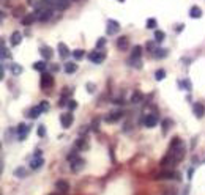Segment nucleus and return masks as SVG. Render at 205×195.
Here are the masks:
<instances>
[{"mask_svg":"<svg viewBox=\"0 0 205 195\" xmlns=\"http://www.w3.org/2000/svg\"><path fill=\"white\" fill-rule=\"evenodd\" d=\"M122 116H123V112H122V110H114V112H111V113L106 116V121H107V123H112V121L120 120Z\"/></svg>","mask_w":205,"mask_h":195,"instance_id":"9b49d317","label":"nucleus"},{"mask_svg":"<svg viewBox=\"0 0 205 195\" xmlns=\"http://www.w3.org/2000/svg\"><path fill=\"white\" fill-rule=\"evenodd\" d=\"M141 55H142V47H141V46H136V47L133 49V52H131V58H133V60H139Z\"/></svg>","mask_w":205,"mask_h":195,"instance_id":"4be33fe9","label":"nucleus"},{"mask_svg":"<svg viewBox=\"0 0 205 195\" xmlns=\"http://www.w3.org/2000/svg\"><path fill=\"white\" fill-rule=\"evenodd\" d=\"M193 112H194L196 118H202V116H203V113H205V109H203V106H202V104H194Z\"/></svg>","mask_w":205,"mask_h":195,"instance_id":"f3484780","label":"nucleus"},{"mask_svg":"<svg viewBox=\"0 0 205 195\" xmlns=\"http://www.w3.org/2000/svg\"><path fill=\"white\" fill-rule=\"evenodd\" d=\"M54 85V77L50 72H43L41 74V88L46 90V88H50Z\"/></svg>","mask_w":205,"mask_h":195,"instance_id":"f03ea898","label":"nucleus"},{"mask_svg":"<svg viewBox=\"0 0 205 195\" xmlns=\"http://www.w3.org/2000/svg\"><path fill=\"white\" fill-rule=\"evenodd\" d=\"M104 58H106V54L104 52H101V51H93L92 54H88V60L92 61V63H96V65H99V63H102L104 61Z\"/></svg>","mask_w":205,"mask_h":195,"instance_id":"7ed1b4c3","label":"nucleus"},{"mask_svg":"<svg viewBox=\"0 0 205 195\" xmlns=\"http://www.w3.org/2000/svg\"><path fill=\"white\" fill-rule=\"evenodd\" d=\"M155 27H156V19L155 17L147 19V29H155Z\"/></svg>","mask_w":205,"mask_h":195,"instance_id":"72a5a7b5","label":"nucleus"},{"mask_svg":"<svg viewBox=\"0 0 205 195\" xmlns=\"http://www.w3.org/2000/svg\"><path fill=\"white\" fill-rule=\"evenodd\" d=\"M117 2H125V0H117Z\"/></svg>","mask_w":205,"mask_h":195,"instance_id":"49530a36","label":"nucleus"},{"mask_svg":"<svg viewBox=\"0 0 205 195\" xmlns=\"http://www.w3.org/2000/svg\"><path fill=\"white\" fill-rule=\"evenodd\" d=\"M170 126H172V120H170V118H166V120L163 121V132L166 134V132L169 131Z\"/></svg>","mask_w":205,"mask_h":195,"instance_id":"7c9ffc66","label":"nucleus"},{"mask_svg":"<svg viewBox=\"0 0 205 195\" xmlns=\"http://www.w3.org/2000/svg\"><path fill=\"white\" fill-rule=\"evenodd\" d=\"M46 68H47V63H46V61H43V60H41V61H35V63H33V69H35V71L44 72V71H46Z\"/></svg>","mask_w":205,"mask_h":195,"instance_id":"aec40b11","label":"nucleus"},{"mask_svg":"<svg viewBox=\"0 0 205 195\" xmlns=\"http://www.w3.org/2000/svg\"><path fill=\"white\" fill-rule=\"evenodd\" d=\"M164 77H166V71H164V69H158V71L155 72V79H156V80H163Z\"/></svg>","mask_w":205,"mask_h":195,"instance_id":"473e14b6","label":"nucleus"},{"mask_svg":"<svg viewBox=\"0 0 205 195\" xmlns=\"http://www.w3.org/2000/svg\"><path fill=\"white\" fill-rule=\"evenodd\" d=\"M33 22H35V16H33V14H27V16L22 17V25H25V27L32 25Z\"/></svg>","mask_w":205,"mask_h":195,"instance_id":"412c9836","label":"nucleus"},{"mask_svg":"<svg viewBox=\"0 0 205 195\" xmlns=\"http://www.w3.org/2000/svg\"><path fill=\"white\" fill-rule=\"evenodd\" d=\"M60 121H62V126L66 129V128H69L71 125H73V121H74V118H73V113H62V116H60Z\"/></svg>","mask_w":205,"mask_h":195,"instance_id":"423d86ee","label":"nucleus"},{"mask_svg":"<svg viewBox=\"0 0 205 195\" xmlns=\"http://www.w3.org/2000/svg\"><path fill=\"white\" fill-rule=\"evenodd\" d=\"M40 107H41V110H43V112H47V110H49V102H47V101H41Z\"/></svg>","mask_w":205,"mask_h":195,"instance_id":"4c0bfd02","label":"nucleus"},{"mask_svg":"<svg viewBox=\"0 0 205 195\" xmlns=\"http://www.w3.org/2000/svg\"><path fill=\"white\" fill-rule=\"evenodd\" d=\"M55 189H57L60 193H68L69 184H68V181H65V179H59V181L55 183Z\"/></svg>","mask_w":205,"mask_h":195,"instance_id":"0eeeda50","label":"nucleus"},{"mask_svg":"<svg viewBox=\"0 0 205 195\" xmlns=\"http://www.w3.org/2000/svg\"><path fill=\"white\" fill-rule=\"evenodd\" d=\"M59 52H60V55H62L63 58H66V57L69 55V49L66 47L65 43H59Z\"/></svg>","mask_w":205,"mask_h":195,"instance_id":"a211bd4d","label":"nucleus"},{"mask_svg":"<svg viewBox=\"0 0 205 195\" xmlns=\"http://www.w3.org/2000/svg\"><path fill=\"white\" fill-rule=\"evenodd\" d=\"M158 125V116L156 115H147L145 118H144V126L145 128H148V129H151V128H155Z\"/></svg>","mask_w":205,"mask_h":195,"instance_id":"20e7f679","label":"nucleus"},{"mask_svg":"<svg viewBox=\"0 0 205 195\" xmlns=\"http://www.w3.org/2000/svg\"><path fill=\"white\" fill-rule=\"evenodd\" d=\"M68 5H69V0H55L52 8L54 10H65V8H68Z\"/></svg>","mask_w":205,"mask_h":195,"instance_id":"2eb2a0df","label":"nucleus"},{"mask_svg":"<svg viewBox=\"0 0 205 195\" xmlns=\"http://www.w3.org/2000/svg\"><path fill=\"white\" fill-rule=\"evenodd\" d=\"M175 178V173L172 172V170H167V172H161L156 175V179H172Z\"/></svg>","mask_w":205,"mask_h":195,"instance_id":"dca6fc26","label":"nucleus"},{"mask_svg":"<svg viewBox=\"0 0 205 195\" xmlns=\"http://www.w3.org/2000/svg\"><path fill=\"white\" fill-rule=\"evenodd\" d=\"M87 90H88V93H93V91H95V85H93L92 82H88V84H87Z\"/></svg>","mask_w":205,"mask_h":195,"instance_id":"37998d69","label":"nucleus"},{"mask_svg":"<svg viewBox=\"0 0 205 195\" xmlns=\"http://www.w3.org/2000/svg\"><path fill=\"white\" fill-rule=\"evenodd\" d=\"M43 164H44L43 157H41V156H35V157L30 161V168H32V170H36V168H40Z\"/></svg>","mask_w":205,"mask_h":195,"instance_id":"ddd939ff","label":"nucleus"},{"mask_svg":"<svg viewBox=\"0 0 205 195\" xmlns=\"http://www.w3.org/2000/svg\"><path fill=\"white\" fill-rule=\"evenodd\" d=\"M66 106H68L69 110H74L76 107H78V102H76L74 99H68V104H66Z\"/></svg>","mask_w":205,"mask_h":195,"instance_id":"e433bc0d","label":"nucleus"},{"mask_svg":"<svg viewBox=\"0 0 205 195\" xmlns=\"http://www.w3.org/2000/svg\"><path fill=\"white\" fill-rule=\"evenodd\" d=\"M117 47L120 51H126V49L130 47V39H128V36H120L117 39Z\"/></svg>","mask_w":205,"mask_h":195,"instance_id":"9d476101","label":"nucleus"},{"mask_svg":"<svg viewBox=\"0 0 205 195\" xmlns=\"http://www.w3.org/2000/svg\"><path fill=\"white\" fill-rule=\"evenodd\" d=\"M52 10H54V8H50V7H47V8H38V10H36L38 19H40L41 22L49 20L50 17H52Z\"/></svg>","mask_w":205,"mask_h":195,"instance_id":"f257e3e1","label":"nucleus"},{"mask_svg":"<svg viewBox=\"0 0 205 195\" xmlns=\"http://www.w3.org/2000/svg\"><path fill=\"white\" fill-rule=\"evenodd\" d=\"M183 88H185V90H188V91L191 90V82H189L188 79H186V80H183Z\"/></svg>","mask_w":205,"mask_h":195,"instance_id":"ea45409f","label":"nucleus"},{"mask_svg":"<svg viewBox=\"0 0 205 195\" xmlns=\"http://www.w3.org/2000/svg\"><path fill=\"white\" fill-rule=\"evenodd\" d=\"M104 44H106V38H99L98 43H96V49H101Z\"/></svg>","mask_w":205,"mask_h":195,"instance_id":"58836bf2","label":"nucleus"},{"mask_svg":"<svg viewBox=\"0 0 205 195\" xmlns=\"http://www.w3.org/2000/svg\"><path fill=\"white\" fill-rule=\"evenodd\" d=\"M40 54H41V57H43L44 60H50V58H52V55H54L52 49H50L49 46H46V47H41V49H40Z\"/></svg>","mask_w":205,"mask_h":195,"instance_id":"f8f14e48","label":"nucleus"},{"mask_svg":"<svg viewBox=\"0 0 205 195\" xmlns=\"http://www.w3.org/2000/svg\"><path fill=\"white\" fill-rule=\"evenodd\" d=\"M147 49H150V52H155V43H147Z\"/></svg>","mask_w":205,"mask_h":195,"instance_id":"79ce46f5","label":"nucleus"},{"mask_svg":"<svg viewBox=\"0 0 205 195\" xmlns=\"http://www.w3.org/2000/svg\"><path fill=\"white\" fill-rule=\"evenodd\" d=\"M60 68L57 66V65H52V66H50V71H52V72H55V71H59Z\"/></svg>","mask_w":205,"mask_h":195,"instance_id":"c03bdc74","label":"nucleus"},{"mask_svg":"<svg viewBox=\"0 0 205 195\" xmlns=\"http://www.w3.org/2000/svg\"><path fill=\"white\" fill-rule=\"evenodd\" d=\"M73 57H74L76 60L84 58V51H82V49H76V51H73Z\"/></svg>","mask_w":205,"mask_h":195,"instance_id":"2f4dec72","label":"nucleus"},{"mask_svg":"<svg viewBox=\"0 0 205 195\" xmlns=\"http://www.w3.org/2000/svg\"><path fill=\"white\" fill-rule=\"evenodd\" d=\"M27 134H29V126L24 125V123H21V125L17 126V137H19V140H25Z\"/></svg>","mask_w":205,"mask_h":195,"instance_id":"1a4fd4ad","label":"nucleus"},{"mask_svg":"<svg viewBox=\"0 0 205 195\" xmlns=\"http://www.w3.org/2000/svg\"><path fill=\"white\" fill-rule=\"evenodd\" d=\"M78 71V65L76 63H66L65 65V72L66 74H73V72Z\"/></svg>","mask_w":205,"mask_h":195,"instance_id":"b1692460","label":"nucleus"},{"mask_svg":"<svg viewBox=\"0 0 205 195\" xmlns=\"http://www.w3.org/2000/svg\"><path fill=\"white\" fill-rule=\"evenodd\" d=\"M50 195H59V193H50Z\"/></svg>","mask_w":205,"mask_h":195,"instance_id":"de8ad7c7","label":"nucleus"},{"mask_svg":"<svg viewBox=\"0 0 205 195\" xmlns=\"http://www.w3.org/2000/svg\"><path fill=\"white\" fill-rule=\"evenodd\" d=\"M153 54H155L156 58H164V57L167 55V49H161V47H160V49H156Z\"/></svg>","mask_w":205,"mask_h":195,"instance_id":"cd10ccee","label":"nucleus"},{"mask_svg":"<svg viewBox=\"0 0 205 195\" xmlns=\"http://www.w3.org/2000/svg\"><path fill=\"white\" fill-rule=\"evenodd\" d=\"M118 30H120L118 22H117V20H114V19H109V20H107V27H106L107 35H115Z\"/></svg>","mask_w":205,"mask_h":195,"instance_id":"39448f33","label":"nucleus"},{"mask_svg":"<svg viewBox=\"0 0 205 195\" xmlns=\"http://www.w3.org/2000/svg\"><path fill=\"white\" fill-rule=\"evenodd\" d=\"M76 159H78V148H74V150L68 154V161H69V162H73V161H76Z\"/></svg>","mask_w":205,"mask_h":195,"instance_id":"f704fd0d","label":"nucleus"},{"mask_svg":"<svg viewBox=\"0 0 205 195\" xmlns=\"http://www.w3.org/2000/svg\"><path fill=\"white\" fill-rule=\"evenodd\" d=\"M10 41H11V46H19L21 41H22V33L21 32H13Z\"/></svg>","mask_w":205,"mask_h":195,"instance_id":"4468645a","label":"nucleus"},{"mask_svg":"<svg viewBox=\"0 0 205 195\" xmlns=\"http://www.w3.org/2000/svg\"><path fill=\"white\" fill-rule=\"evenodd\" d=\"M41 113H43V110H41V107L38 106V107H33V109H30V112H29V116L35 120V118H38Z\"/></svg>","mask_w":205,"mask_h":195,"instance_id":"5701e85b","label":"nucleus"},{"mask_svg":"<svg viewBox=\"0 0 205 195\" xmlns=\"http://www.w3.org/2000/svg\"><path fill=\"white\" fill-rule=\"evenodd\" d=\"M14 176H16V178H24V176H25V168H24V167H17V168L14 170Z\"/></svg>","mask_w":205,"mask_h":195,"instance_id":"c756f323","label":"nucleus"},{"mask_svg":"<svg viewBox=\"0 0 205 195\" xmlns=\"http://www.w3.org/2000/svg\"><path fill=\"white\" fill-rule=\"evenodd\" d=\"M29 5H36V0H27Z\"/></svg>","mask_w":205,"mask_h":195,"instance_id":"a18cd8bd","label":"nucleus"},{"mask_svg":"<svg viewBox=\"0 0 205 195\" xmlns=\"http://www.w3.org/2000/svg\"><path fill=\"white\" fill-rule=\"evenodd\" d=\"M36 132H38V137H44V135H46V126L40 125V126H38V131H36Z\"/></svg>","mask_w":205,"mask_h":195,"instance_id":"c9c22d12","label":"nucleus"},{"mask_svg":"<svg viewBox=\"0 0 205 195\" xmlns=\"http://www.w3.org/2000/svg\"><path fill=\"white\" fill-rule=\"evenodd\" d=\"M164 38H166V33H164L163 30H156V32H155V41H156V43L164 41Z\"/></svg>","mask_w":205,"mask_h":195,"instance_id":"c85d7f7f","label":"nucleus"},{"mask_svg":"<svg viewBox=\"0 0 205 195\" xmlns=\"http://www.w3.org/2000/svg\"><path fill=\"white\" fill-rule=\"evenodd\" d=\"M11 72L14 76H21V72H22V66L21 65H17V63H13L11 65Z\"/></svg>","mask_w":205,"mask_h":195,"instance_id":"bb28decb","label":"nucleus"},{"mask_svg":"<svg viewBox=\"0 0 205 195\" xmlns=\"http://www.w3.org/2000/svg\"><path fill=\"white\" fill-rule=\"evenodd\" d=\"M71 93H73V90H71L69 87H65V88H63V91H62V94H63V96H68V94H71Z\"/></svg>","mask_w":205,"mask_h":195,"instance_id":"a19ab883","label":"nucleus"},{"mask_svg":"<svg viewBox=\"0 0 205 195\" xmlns=\"http://www.w3.org/2000/svg\"><path fill=\"white\" fill-rule=\"evenodd\" d=\"M76 148H78V150H87L88 148V143H87V140L85 138H79L78 142H76Z\"/></svg>","mask_w":205,"mask_h":195,"instance_id":"393cba45","label":"nucleus"},{"mask_svg":"<svg viewBox=\"0 0 205 195\" xmlns=\"http://www.w3.org/2000/svg\"><path fill=\"white\" fill-rule=\"evenodd\" d=\"M189 16H191L193 19H199V17H202V10H200L199 7H193V8L189 10Z\"/></svg>","mask_w":205,"mask_h":195,"instance_id":"6ab92c4d","label":"nucleus"},{"mask_svg":"<svg viewBox=\"0 0 205 195\" xmlns=\"http://www.w3.org/2000/svg\"><path fill=\"white\" fill-rule=\"evenodd\" d=\"M84 165H85V161H84V159H81V157H78L76 161H73V162L69 164V167H71L73 172H79V170H82V168H84Z\"/></svg>","mask_w":205,"mask_h":195,"instance_id":"6e6552de","label":"nucleus"},{"mask_svg":"<svg viewBox=\"0 0 205 195\" xmlns=\"http://www.w3.org/2000/svg\"><path fill=\"white\" fill-rule=\"evenodd\" d=\"M142 98H144V96H142L141 91H134V93L131 94V102H133V104H139V102L142 101Z\"/></svg>","mask_w":205,"mask_h":195,"instance_id":"a878e982","label":"nucleus"}]
</instances>
